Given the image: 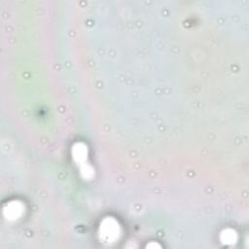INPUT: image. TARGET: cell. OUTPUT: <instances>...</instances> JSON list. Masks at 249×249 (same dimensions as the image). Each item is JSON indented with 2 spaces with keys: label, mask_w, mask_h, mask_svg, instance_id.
Listing matches in <instances>:
<instances>
[{
  "label": "cell",
  "mask_w": 249,
  "mask_h": 249,
  "mask_svg": "<svg viewBox=\"0 0 249 249\" xmlns=\"http://www.w3.org/2000/svg\"><path fill=\"white\" fill-rule=\"evenodd\" d=\"M23 213V205L18 201H12L4 208V216L10 220L18 219Z\"/></svg>",
  "instance_id": "obj_3"
},
{
  "label": "cell",
  "mask_w": 249,
  "mask_h": 249,
  "mask_svg": "<svg viewBox=\"0 0 249 249\" xmlns=\"http://www.w3.org/2000/svg\"><path fill=\"white\" fill-rule=\"evenodd\" d=\"M236 233L231 229H227L221 233V241L225 244H232L236 241Z\"/></svg>",
  "instance_id": "obj_4"
},
{
  "label": "cell",
  "mask_w": 249,
  "mask_h": 249,
  "mask_svg": "<svg viewBox=\"0 0 249 249\" xmlns=\"http://www.w3.org/2000/svg\"><path fill=\"white\" fill-rule=\"evenodd\" d=\"M72 156L77 164L80 165V172L85 179L89 180L93 175L92 168L87 162L88 151L83 143H76L72 148Z\"/></svg>",
  "instance_id": "obj_2"
},
{
  "label": "cell",
  "mask_w": 249,
  "mask_h": 249,
  "mask_svg": "<svg viewBox=\"0 0 249 249\" xmlns=\"http://www.w3.org/2000/svg\"><path fill=\"white\" fill-rule=\"evenodd\" d=\"M121 233V229L118 222L114 218H105L100 224L99 228V238L103 243L115 242Z\"/></svg>",
  "instance_id": "obj_1"
}]
</instances>
